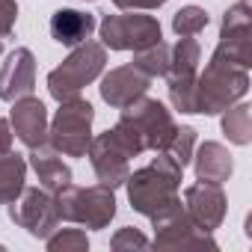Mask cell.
<instances>
[{"mask_svg":"<svg viewBox=\"0 0 252 252\" xmlns=\"http://www.w3.org/2000/svg\"><path fill=\"white\" fill-rule=\"evenodd\" d=\"M181 175H184V166H178L169 152H158V158H152L149 166L131 172L128 181H125L131 208L143 217H155L158 211H163L178 199Z\"/></svg>","mask_w":252,"mask_h":252,"instance_id":"6da1fadb","label":"cell"},{"mask_svg":"<svg viewBox=\"0 0 252 252\" xmlns=\"http://www.w3.org/2000/svg\"><path fill=\"white\" fill-rule=\"evenodd\" d=\"M246 92H249V68H240V65L222 60L220 54H211L205 71L196 74L193 104H196V113L217 116V113L228 110L231 104H237Z\"/></svg>","mask_w":252,"mask_h":252,"instance_id":"7a4b0ae2","label":"cell"},{"mask_svg":"<svg viewBox=\"0 0 252 252\" xmlns=\"http://www.w3.org/2000/svg\"><path fill=\"white\" fill-rule=\"evenodd\" d=\"M107 65V48L101 42H80L74 45V51L63 60V65H57L48 74V92L57 101H68L77 98L83 92V86H89L92 80H98L104 74Z\"/></svg>","mask_w":252,"mask_h":252,"instance_id":"3957f363","label":"cell"},{"mask_svg":"<svg viewBox=\"0 0 252 252\" xmlns=\"http://www.w3.org/2000/svg\"><path fill=\"white\" fill-rule=\"evenodd\" d=\"M92 122H95V107L86 98L77 95L60 101L57 116L48 122V140L65 158H86L92 143Z\"/></svg>","mask_w":252,"mask_h":252,"instance_id":"277c9868","label":"cell"},{"mask_svg":"<svg viewBox=\"0 0 252 252\" xmlns=\"http://www.w3.org/2000/svg\"><path fill=\"white\" fill-rule=\"evenodd\" d=\"M54 199H57L60 220H68L86 228H107L116 217V193L107 184H95V187L68 184Z\"/></svg>","mask_w":252,"mask_h":252,"instance_id":"5b68a950","label":"cell"},{"mask_svg":"<svg viewBox=\"0 0 252 252\" xmlns=\"http://www.w3.org/2000/svg\"><path fill=\"white\" fill-rule=\"evenodd\" d=\"M98 33H101V45L110 51H143L163 39L160 21L143 12L104 15L98 24Z\"/></svg>","mask_w":252,"mask_h":252,"instance_id":"8992f818","label":"cell"},{"mask_svg":"<svg viewBox=\"0 0 252 252\" xmlns=\"http://www.w3.org/2000/svg\"><path fill=\"white\" fill-rule=\"evenodd\" d=\"M149 220L155 225V246L158 249H205V246L217 249V240L211 237V231L199 228L190 220L181 199H175L172 205H166L163 211H158Z\"/></svg>","mask_w":252,"mask_h":252,"instance_id":"52a82bcc","label":"cell"},{"mask_svg":"<svg viewBox=\"0 0 252 252\" xmlns=\"http://www.w3.org/2000/svg\"><path fill=\"white\" fill-rule=\"evenodd\" d=\"M122 122H128L131 128L140 134L146 152H166L172 134H175V119L166 110V104H160L158 98L140 95L137 101H131L128 107H122Z\"/></svg>","mask_w":252,"mask_h":252,"instance_id":"ba28073f","label":"cell"},{"mask_svg":"<svg viewBox=\"0 0 252 252\" xmlns=\"http://www.w3.org/2000/svg\"><path fill=\"white\" fill-rule=\"evenodd\" d=\"M9 220L18 228H24L30 237H42L45 240L60 225V211H57L54 193H48L42 187H33V190L24 187V193L9 205Z\"/></svg>","mask_w":252,"mask_h":252,"instance_id":"9c48e42d","label":"cell"},{"mask_svg":"<svg viewBox=\"0 0 252 252\" xmlns=\"http://www.w3.org/2000/svg\"><path fill=\"white\" fill-rule=\"evenodd\" d=\"M225 208L228 199L222 193V184H211V181H196L184 190V211L190 214V220L205 228V231H217L225 220Z\"/></svg>","mask_w":252,"mask_h":252,"instance_id":"30bf717a","label":"cell"},{"mask_svg":"<svg viewBox=\"0 0 252 252\" xmlns=\"http://www.w3.org/2000/svg\"><path fill=\"white\" fill-rule=\"evenodd\" d=\"M86 158H89L98 181L107 184V187H113V190L122 187L125 181H128V175H131V158L125 155V149L110 137V131L92 137Z\"/></svg>","mask_w":252,"mask_h":252,"instance_id":"8fae6325","label":"cell"},{"mask_svg":"<svg viewBox=\"0 0 252 252\" xmlns=\"http://www.w3.org/2000/svg\"><path fill=\"white\" fill-rule=\"evenodd\" d=\"M9 125H12V134L27 149H36V146L48 143V107L33 95H24V98L12 101Z\"/></svg>","mask_w":252,"mask_h":252,"instance_id":"7c38bea8","label":"cell"},{"mask_svg":"<svg viewBox=\"0 0 252 252\" xmlns=\"http://www.w3.org/2000/svg\"><path fill=\"white\" fill-rule=\"evenodd\" d=\"M36 89V57L30 48H15L0 65V101H15Z\"/></svg>","mask_w":252,"mask_h":252,"instance_id":"4fadbf2b","label":"cell"},{"mask_svg":"<svg viewBox=\"0 0 252 252\" xmlns=\"http://www.w3.org/2000/svg\"><path fill=\"white\" fill-rule=\"evenodd\" d=\"M149 83H152V77L143 74L137 65H119V68H110L101 77L98 92H101V98L110 107L122 110V107H128L131 101H137L140 95H146L149 92Z\"/></svg>","mask_w":252,"mask_h":252,"instance_id":"5bb4252c","label":"cell"},{"mask_svg":"<svg viewBox=\"0 0 252 252\" xmlns=\"http://www.w3.org/2000/svg\"><path fill=\"white\" fill-rule=\"evenodd\" d=\"M30 166H33V172L39 178V187L48 190V193H54V196L63 187L71 184V169L63 163V155L54 146H48V143L30 149Z\"/></svg>","mask_w":252,"mask_h":252,"instance_id":"9a60e30c","label":"cell"},{"mask_svg":"<svg viewBox=\"0 0 252 252\" xmlns=\"http://www.w3.org/2000/svg\"><path fill=\"white\" fill-rule=\"evenodd\" d=\"M193 166H196V178L211 181V184H222L234 172V160H231L228 149L222 143H214V140H205L193 152Z\"/></svg>","mask_w":252,"mask_h":252,"instance_id":"2e32d148","label":"cell"},{"mask_svg":"<svg viewBox=\"0 0 252 252\" xmlns=\"http://www.w3.org/2000/svg\"><path fill=\"white\" fill-rule=\"evenodd\" d=\"M48 30H51V39H54V42L74 48V45H80V42H86V39L92 36V30H95V15L80 12V9H57V12L51 15Z\"/></svg>","mask_w":252,"mask_h":252,"instance_id":"e0dca14e","label":"cell"},{"mask_svg":"<svg viewBox=\"0 0 252 252\" xmlns=\"http://www.w3.org/2000/svg\"><path fill=\"white\" fill-rule=\"evenodd\" d=\"M199 60H202V48L193 36H178V42L169 48V68H166V80H190L199 74Z\"/></svg>","mask_w":252,"mask_h":252,"instance_id":"ac0fdd59","label":"cell"},{"mask_svg":"<svg viewBox=\"0 0 252 252\" xmlns=\"http://www.w3.org/2000/svg\"><path fill=\"white\" fill-rule=\"evenodd\" d=\"M27 187V160L21 155H0V205H12Z\"/></svg>","mask_w":252,"mask_h":252,"instance_id":"d6986e66","label":"cell"},{"mask_svg":"<svg viewBox=\"0 0 252 252\" xmlns=\"http://www.w3.org/2000/svg\"><path fill=\"white\" fill-rule=\"evenodd\" d=\"M222 134L234 146L252 143V107L249 104H231L228 110H222Z\"/></svg>","mask_w":252,"mask_h":252,"instance_id":"ffe728a7","label":"cell"},{"mask_svg":"<svg viewBox=\"0 0 252 252\" xmlns=\"http://www.w3.org/2000/svg\"><path fill=\"white\" fill-rule=\"evenodd\" d=\"M222 60L240 65V68H249L252 65V30H240V33H225L220 36L217 42V51Z\"/></svg>","mask_w":252,"mask_h":252,"instance_id":"44dd1931","label":"cell"},{"mask_svg":"<svg viewBox=\"0 0 252 252\" xmlns=\"http://www.w3.org/2000/svg\"><path fill=\"white\" fill-rule=\"evenodd\" d=\"M131 65H137L149 77H163L166 68H169V45H163V39H160V42H155V45H149L143 51H134Z\"/></svg>","mask_w":252,"mask_h":252,"instance_id":"7402d4cb","label":"cell"},{"mask_svg":"<svg viewBox=\"0 0 252 252\" xmlns=\"http://www.w3.org/2000/svg\"><path fill=\"white\" fill-rule=\"evenodd\" d=\"M208 12L202 6H181L175 15H172V30L178 36H199L205 27H208Z\"/></svg>","mask_w":252,"mask_h":252,"instance_id":"603a6c76","label":"cell"},{"mask_svg":"<svg viewBox=\"0 0 252 252\" xmlns=\"http://www.w3.org/2000/svg\"><path fill=\"white\" fill-rule=\"evenodd\" d=\"M45 246L51 252H86L89 249V237L80 228H60V231H51L45 237Z\"/></svg>","mask_w":252,"mask_h":252,"instance_id":"cb8c5ba5","label":"cell"},{"mask_svg":"<svg viewBox=\"0 0 252 252\" xmlns=\"http://www.w3.org/2000/svg\"><path fill=\"white\" fill-rule=\"evenodd\" d=\"M166 152L172 155V160L178 166H187L193 160V152H196V128H190V125H181V128H175Z\"/></svg>","mask_w":252,"mask_h":252,"instance_id":"d4e9b609","label":"cell"},{"mask_svg":"<svg viewBox=\"0 0 252 252\" xmlns=\"http://www.w3.org/2000/svg\"><path fill=\"white\" fill-rule=\"evenodd\" d=\"M193 92H196V77H190V80H169V101H172L175 110H181V113H196Z\"/></svg>","mask_w":252,"mask_h":252,"instance_id":"484cf974","label":"cell"},{"mask_svg":"<svg viewBox=\"0 0 252 252\" xmlns=\"http://www.w3.org/2000/svg\"><path fill=\"white\" fill-rule=\"evenodd\" d=\"M110 246L116 249V252H125V249H146L149 246V237L143 234V231H137V228H119L116 234H113V240H110Z\"/></svg>","mask_w":252,"mask_h":252,"instance_id":"4316f807","label":"cell"},{"mask_svg":"<svg viewBox=\"0 0 252 252\" xmlns=\"http://www.w3.org/2000/svg\"><path fill=\"white\" fill-rule=\"evenodd\" d=\"M18 21V3L15 0H0V39L9 36Z\"/></svg>","mask_w":252,"mask_h":252,"instance_id":"83f0119b","label":"cell"},{"mask_svg":"<svg viewBox=\"0 0 252 252\" xmlns=\"http://www.w3.org/2000/svg\"><path fill=\"white\" fill-rule=\"evenodd\" d=\"M119 9H131V12H149V9H160L166 0H113Z\"/></svg>","mask_w":252,"mask_h":252,"instance_id":"f1b7e54d","label":"cell"},{"mask_svg":"<svg viewBox=\"0 0 252 252\" xmlns=\"http://www.w3.org/2000/svg\"><path fill=\"white\" fill-rule=\"evenodd\" d=\"M12 125H9V119H0V155H6V152H12Z\"/></svg>","mask_w":252,"mask_h":252,"instance_id":"f546056e","label":"cell"},{"mask_svg":"<svg viewBox=\"0 0 252 252\" xmlns=\"http://www.w3.org/2000/svg\"><path fill=\"white\" fill-rule=\"evenodd\" d=\"M0 54H3V42H0Z\"/></svg>","mask_w":252,"mask_h":252,"instance_id":"4dcf8cb0","label":"cell"}]
</instances>
